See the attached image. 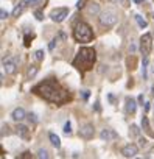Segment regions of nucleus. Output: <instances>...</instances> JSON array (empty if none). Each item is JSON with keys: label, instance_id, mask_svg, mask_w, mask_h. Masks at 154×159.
Returning <instances> with one entry per match:
<instances>
[{"label": "nucleus", "instance_id": "6e6552de", "mask_svg": "<svg viewBox=\"0 0 154 159\" xmlns=\"http://www.w3.org/2000/svg\"><path fill=\"white\" fill-rule=\"evenodd\" d=\"M137 153H139V147H137L135 143H128V145L123 147V150H121V154H123L125 157H134V156H137Z\"/></svg>", "mask_w": 154, "mask_h": 159}, {"label": "nucleus", "instance_id": "473e14b6", "mask_svg": "<svg viewBox=\"0 0 154 159\" xmlns=\"http://www.w3.org/2000/svg\"><path fill=\"white\" fill-rule=\"evenodd\" d=\"M28 5H34V3H39V0H27Z\"/></svg>", "mask_w": 154, "mask_h": 159}, {"label": "nucleus", "instance_id": "1a4fd4ad", "mask_svg": "<svg viewBox=\"0 0 154 159\" xmlns=\"http://www.w3.org/2000/svg\"><path fill=\"white\" fill-rule=\"evenodd\" d=\"M94 133H95V129H94V125H90V123L83 125L81 129H80V136L83 139H92L94 137Z\"/></svg>", "mask_w": 154, "mask_h": 159}, {"label": "nucleus", "instance_id": "dca6fc26", "mask_svg": "<svg viewBox=\"0 0 154 159\" xmlns=\"http://www.w3.org/2000/svg\"><path fill=\"white\" fill-rule=\"evenodd\" d=\"M37 70H39V69H37L36 66H30V69L27 70V78H28V80H33V78L36 76Z\"/></svg>", "mask_w": 154, "mask_h": 159}, {"label": "nucleus", "instance_id": "f8f14e48", "mask_svg": "<svg viewBox=\"0 0 154 159\" xmlns=\"http://www.w3.org/2000/svg\"><path fill=\"white\" fill-rule=\"evenodd\" d=\"M25 117H27V112L24 111V108H16V109L13 111V114H11V119H13L14 122H22Z\"/></svg>", "mask_w": 154, "mask_h": 159}, {"label": "nucleus", "instance_id": "39448f33", "mask_svg": "<svg viewBox=\"0 0 154 159\" xmlns=\"http://www.w3.org/2000/svg\"><path fill=\"white\" fill-rule=\"evenodd\" d=\"M2 66H3V70L7 72V73H16V70H17V58H13V56H7V58H3V61H2Z\"/></svg>", "mask_w": 154, "mask_h": 159}, {"label": "nucleus", "instance_id": "b1692460", "mask_svg": "<svg viewBox=\"0 0 154 159\" xmlns=\"http://www.w3.org/2000/svg\"><path fill=\"white\" fill-rule=\"evenodd\" d=\"M34 17H36L37 20H42V19H44V13H42L41 10H37V11H34Z\"/></svg>", "mask_w": 154, "mask_h": 159}, {"label": "nucleus", "instance_id": "9d476101", "mask_svg": "<svg viewBox=\"0 0 154 159\" xmlns=\"http://www.w3.org/2000/svg\"><path fill=\"white\" fill-rule=\"evenodd\" d=\"M100 137H101L103 140H106V142H111V140L118 139V134H117L114 129H103V131L100 133Z\"/></svg>", "mask_w": 154, "mask_h": 159}, {"label": "nucleus", "instance_id": "f257e3e1", "mask_svg": "<svg viewBox=\"0 0 154 159\" xmlns=\"http://www.w3.org/2000/svg\"><path fill=\"white\" fill-rule=\"evenodd\" d=\"M31 92L39 95L41 98H44V100H47L50 103H56V105H62V103H65L70 98L68 92L53 78L44 80L42 83H39L37 86H34L31 89Z\"/></svg>", "mask_w": 154, "mask_h": 159}, {"label": "nucleus", "instance_id": "9b49d317", "mask_svg": "<svg viewBox=\"0 0 154 159\" xmlns=\"http://www.w3.org/2000/svg\"><path fill=\"white\" fill-rule=\"evenodd\" d=\"M27 7H28V2H27V0H22V2H19V3L14 7V10H13V17H19V16L25 11Z\"/></svg>", "mask_w": 154, "mask_h": 159}, {"label": "nucleus", "instance_id": "393cba45", "mask_svg": "<svg viewBox=\"0 0 154 159\" xmlns=\"http://www.w3.org/2000/svg\"><path fill=\"white\" fill-rule=\"evenodd\" d=\"M86 0H78V5H76V8H78V10H81V8H84L86 5Z\"/></svg>", "mask_w": 154, "mask_h": 159}, {"label": "nucleus", "instance_id": "f03ea898", "mask_svg": "<svg viewBox=\"0 0 154 159\" xmlns=\"http://www.w3.org/2000/svg\"><path fill=\"white\" fill-rule=\"evenodd\" d=\"M97 61V52L90 47H81L80 52L72 61V66L81 72H89L94 69V64Z\"/></svg>", "mask_w": 154, "mask_h": 159}, {"label": "nucleus", "instance_id": "aec40b11", "mask_svg": "<svg viewBox=\"0 0 154 159\" xmlns=\"http://www.w3.org/2000/svg\"><path fill=\"white\" fill-rule=\"evenodd\" d=\"M44 56H45L44 50H37V52L34 53V59H37V61H42V59H44Z\"/></svg>", "mask_w": 154, "mask_h": 159}, {"label": "nucleus", "instance_id": "c85d7f7f", "mask_svg": "<svg viewBox=\"0 0 154 159\" xmlns=\"http://www.w3.org/2000/svg\"><path fill=\"white\" fill-rule=\"evenodd\" d=\"M89 11H90V13H98V5H95V3H94V7H90V8H89Z\"/></svg>", "mask_w": 154, "mask_h": 159}, {"label": "nucleus", "instance_id": "a211bd4d", "mask_svg": "<svg viewBox=\"0 0 154 159\" xmlns=\"http://www.w3.org/2000/svg\"><path fill=\"white\" fill-rule=\"evenodd\" d=\"M135 20H137V24H139V27H140V28H146V27H148V22H146L142 16H139V14H137V16H135Z\"/></svg>", "mask_w": 154, "mask_h": 159}, {"label": "nucleus", "instance_id": "c9c22d12", "mask_svg": "<svg viewBox=\"0 0 154 159\" xmlns=\"http://www.w3.org/2000/svg\"><path fill=\"white\" fill-rule=\"evenodd\" d=\"M134 2H135V3H142V2H143V0H134Z\"/></svg>", "mask_w": 154, "mask_h": 159}, {"label": "nucleus", "instance_id": "20e7f679", "mask_svg": "<svg viewBox=\"0 0 154 159\" xmlns=\"http://www.w3.org/2000/svg\"><path fill=\"white\" fill-rule=\"evenodd\" d=\"M151 48H152V36L146 33L140 38V52L143 56H148L151 53Z\"/></svg>", "mask_w": 154, "mask_h": 159}, {"label": "nucleus", "instance_id": "4be33fe9", "mask_svg": "<svg viewBox=\"0 0 154 159\" xmlns=\"http://www.w3.org/2000/svg\"><path fill=\"white\" fill-rule=\"evenodd\" d=\"M129 129H131L129 133H131L132 136H139V133H140V129H139V126H137V125H131V128H129Z\"/></svg>", "mask_w": 154, "mask_h": 159}, {"label": "nucleus", "instance_id": "bb28decb", "mask_svg": "<svg viewBox=\"0 0 154 159\" xmlns=\"http://www.w3.org/2000/svg\"><path fill=\"white\" fill-rule=\"evenodd\" d=\"M139 143H140V147H146V143H148V140H146L145 137H140V139H139Z\"/></svg>", "mask_w": 154, "mask_h": 159}, {"label": "nucleus", "instance_id": "7c9ffc66", "mask_svg": "<svg viewBox=\"0 0 154 159\" xmlns=\"http://www.w3.org/2000/svg\"><path fill=\"white\" fill-rule=\"evenodd\" d=\"M31 39H33V36H31V38H30L28 34L25 36V47H28V45H30V41H31Z\"/></svg>", "mask_w": 154, "mask_h": 159}, {"label": "nucleus", "instance_id": "412c9836", "mask_svg": "<svg viewBox=\"0 0 154 159\" xmlns=\"http://www.w3.org/2000/svg\"><path fill=\"white\" fill-rule=\"evenodd\" d=\"M146 67H148V58L145 56V58H143V67H142V75H143V78H146Z\"/></svg>", "mask_w": 154, "mask_h": 159}, {"label": "nucleus", "instance_id": "a878e982", "mask_svg": "<svg viewBox=\"0 0 154 159\" xmlns=\"http://www.w3.org/2000/svg\"><path fill=\"white\" fill-rule=\"evenodd\" d=\"M8 17V13L5 11V10H2V11H0V19H2V20H5Z\"/></svg>", "mask_w": 154, "mask_h": 159}, {"label": "nucleus", "instance_id": "f704fd0d", "mask_svg": "<svg viewBox=\"0 0 154 159\" xmlns=\"http://www.w3.org/2000/svg\"><path fill=\"white\" fill-rule=\"evenodd\" d=\"M145 111H149V103H145Z\"/></svg>", "mask_w": 154, "mask_h": 159}, {"label": "nucleus", "instance_id": "2f4dec72", "mask_svg": "<svg viewBox=\"0 0 154 159\" xmlns=\"http://www.w3.org/2000/svg\"><path fill=\"white\" fill-rule=\"evenodd\" d=\"M83 98H84V100L89 98V91H83Z\"/></svg>", "mask_w": 154, "mask_h": 159}, {"label": "nucleus", "instance_id": "c756f323", "mask_svg": "<svg viewBox=\"0 0 154 159\" xmlns=\"http://www.w3.org/2000/svg\"><path fill=\"white\" fill-rule=\"evenodd\" d=\"M56 42H58V39H53V41L48 44V48H50V50H53V48H55V45H56Z\"/></svg>", "mask_w": 154, "mask_h": 159}, {"label": "nucleus", "instance_id": "f3484780", "mask_svg": "<svg viewBox=\"0 0 154 159\" xmlns=\"http://www.w3.org/2000/svg\"><path fill=\"white\" fill-rule=\"evenodd\" d=\"M142 126H143V129H145L148 134L152 136V131H151V128H149V123H148V119H146V117H142Z\"/></svg>", "mask_w": 154, "mask_h": 159}, {"label": "nucleus", "instance_id": "0eeeda50", "mask_svg": "<svg viewBox=\"0 0 154 159\" xmlns=\"http://www.w3.org/2000/svg\"><path fill=\"white\" fill-rule=\"evenodd\" d=\"M68 16V8H56V10H53L51 13H50V17H51V20L53 22H62L65 17Z\"/></svg>", "mask_w": 154, "mask_h": 159}, {"label": "nucleus", "instance_id": "6ab92c4d", "mask_svg": "<svg viewBox=\"0 0 154 159\" xmlns=\"http://www.w3.org/2000/svg\"><path fill=\"white\" fill-rule=\"evenodd\" d=\"M48 156H50V154H48L47 150H42V148H41V150L37 151V157H41V159H47Z\"/></svg>", "mask_w": 154, "mask_h": 159}, {"label": "nucleus", "instance_id": "cd10ccee", "mask_svg": "<svg viewBox=\"0 0 154 159\" xmlns=\"http://www.w3.org/2000/svg\"><path fill=\"white\" fill-rule=\"evenodd\" d=\"M27 117H28V119H30V120H31L33 123H36V122H37V119H36V116H34V114H31V112H30V114H28Z\"/></svg>", "mask_w": 154, "mask_h": 159}, {"label": "nucleus", "instance_id": "7ed1b4c3", "mask_svg": "<svg viewBox=\"0 0 154 159\" xmlns=\"http://www.w3.org/2000/svg\"><path fill=\"white\" fill-rule=\"evenodd\" d=\"M73 39L76 42H83V44L92 42L94 31H92V28L86 22H78L75 25V28H73Z\"/></svg>", "mask_w": 154, "mask_h": 159}, {"label": "nucleus", "instance_id": "2eb2a0df", "mask_svg": "<svg viewBox=\"0 0 154 159\" xmlns=\"http://www.w3.org/2000/svg\"><path fill=\"white\" fill-rule=\"evenodd\" d=\"M50 142H51V145L53 147H56V148H59L61 147V139H59V136H56L55 133H50Z\"/></svg>", "mask_w": 154, "mask_h": 159}, {"label": "nucleus", "instance_id": "72a5a7b5", "mask_svg": "<svg viewBox=\"0 0 154 159\" xmlns=\"http://www.w3.org/2000/svg\"><path fill=\"white\" fill-rule=\"evenodd\" d=\"M139 103H142V105H143V95H139Z\"/></svg>", "mask_w": 154, "mask_h": 159}, {"label": "nucleus", "instance_id": "423d86ee", "mask_svg": "<svg viewBox=\"0 0 154 159\" xmlns=\"http://www.w3.org/2000/svg\"><path fill=\"white\" fill-rule=\"evenodd\" d=\"M100 22H101V25H104V27H112V25H115V22H117V16H115V13H112V11H106V13L100 14Z\"/></svg>", "mask_w": 154, "mask_h": 159}, {"label": "nucleus", "instance_id": "ddd939ff", "mask_svg": "<svg viewBox=\"0 0 154 159\" xmlns=\"http://www.w3.org/2000/svg\"><path fill=\"white\" fill-rule=\"evenodd\" d=\"M135 111H137V103H135V100L134 98H126V112L128 114H135Z\"/></svg>", "mask_w": 154, "mask_h": 159}, {"label": "nucleus", "instance_id": "5701e85b", "mask_svg": "<svg viewBox=\"0 0 154 159\" xmlns=\"http://www.w3.org/2000/svg\"><path fill=\"white\" fill-rule=\"evenodd\" d=\"M65 134H70L72 133V125H70V122H67L65 125H64V129H62Z\"/></svg>", "mask_w": 154, "mask_h": 159}, {"label": "nucleus", "instance_id": "4468645a", "mask_svg": "<svg viewBox=\"0 0 154 159\" xmlns=\"http://www.w3.org/2000/svg\"><path fill=\"white\" fill-rule=\"evenodd\" d=\"M17 134L22 137V139H30V129H28V126H25V125H17Z\"/></svg>", "mask_w": 154, "mask_h": 159}]
</instances>
